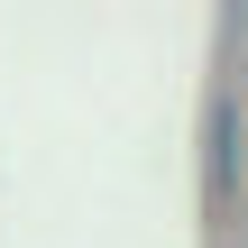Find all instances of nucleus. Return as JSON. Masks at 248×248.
I'll use <instances>...</instances> for the list:
<instances>
[{
  "instance_id": "nucleus-1",
  "label": "nucleus",
  "mask_w": 248,
  "mask_h": 248,
  "mask_svg": "<svg viewBox=\"0 0 248 248\" xmlns=\"http://www.w3.org/2000/svg\"><path fill=\"white\" fill-rule=\"evenodd\" d=\"M239 166H248V129H239Z\"/></svg>"
}]
</instances>
